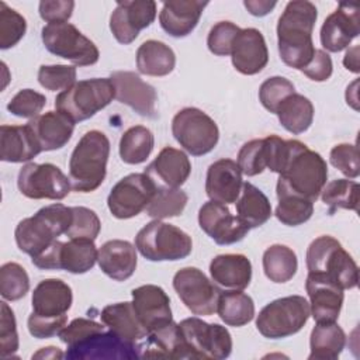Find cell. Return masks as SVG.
Instances as JSON below:
<instances>
[{
    "instance_id": "6da1fadb",
    "label": "cell",
    "mask_w": 360,
    "mask_h": 360,
    "mask_svg": "<svg viewBox=\"0 0 360 360\" xmlns=\"http://www.w3.org/2000/svg\"><path fill=\"white\" fill-rule=\"evenodd\" d=\"M318 18V10L314 3L307 0L288 1L277 22V45L281 60L301 70L305 68L314 53L312 31Z\"/></svg>"
},
{
    "instance_id": "7a4b0ae2",
    "label": "cell",
    "mask_w": 360,
    "mask_h": 360,
    "mask_svg": "<svg viewBox=\"0 0 360 360\" xmlns=\"http://www.w3.org/2000/svg\"><path fill=\"white\" fill-rule=\"evenodd\" d=\"M290 141V155L277 180V198L294 195L315 202L328 180L325 159L305 143Z\"/></svg>"
},
{
    "instance_id": "3957f363",
    "label": "cell",
    "mask_w": 360,
    "mask_h": 360,
    "mask_svg": "<svg viewBox=\"0 0 360 360\" xmlns=\"http://www.w3.org/2000/svg\"><path fill=\"white\" fill-rule=\"evenodd\" d=\"M72 288L59 278H45L37 284L31 297L32 312L28 316V332L37 339L58 335L68 322L72 307Z\"/></svg>"
},
{
    "instance_id": "277c9868",
    "label": "cell",
    "mask_w": 360,
    "mask_h": 360,
    "mask_svg": "<svg viewBox=\"0 0 360 360\" xmlns=\"http://www.w3.org/2000/svg\"><path fill=\"white\" fill-rule=\"evenodd\" d=\"M110 141L101 131L86 132L76 143L69 159L72 190L91 193L101 186L107 173Z\"/></svg>"
},
{
    "instance_id": "5b68a950",
    "label": "cell",
    "mask_w": 360,
    "mask_h": 360,
    "mask_svg": "<svg viewBox=\"0 0 360 360\" xmlns=\"http://www.w3.org/2000/svg\"><path fill=\"white\" fill-rule=\"evenodd\" d=\"M73 219L72 207L51 204L18 222L14 231L18 249L31 257L44 252L58 236L66 233Z\"/></svg>"
},
{
    "instance_id": "8992f818",
    "label": "cell",
    "mask_w": 360,
    "mask_h": 360,
    "mask_svg": "<svg viewBox=\"0 0 360 360\" xmlns=\"http://www.w3.org/2000/svg\"><path fill=\"white\" fill-rule=\"evenodd\" d=\"M307 269L309 276L321 277L342 290L354 288L359 283V267L340 242L329 235L314 239L307 249Z\"/></svg>"
},
{
    "instance_id": "52a82bcc",
    "label": "cell",
    "mask_w": 360,
    "mask_h": 360,
    "mask_svg": "<svg viewBox=\"0 0 360 360\" xmlns=\"http://www.w3.org/2000/svg\"><path fill=\"white\" fill-rule=\"evenodd\" d=\"M115 98V89L110 77H94L76 82L55 98L56 111L70 121L80 122L91 118Z\"/></svg>"
},
{
    "instance_id": "ba28073f",
    "label": "cell",
    "mask_w": 360,
    "mask_h": 360,
    "mask_svg": "<svg viewBox=\"0 0 360 360\" xmlns=\"http://www.w3.org/2000/svg\"><path fill=\"white\" fill-rule=\"evenodd\" d=\"M135 248L150 262H176L191 253L193 240L183 229L153 219L136 233Z\"/></svg>"
},
{
    "instance_id": "9c48e42d",
    "label": "cell",
    "mask_w": 360,
    "mask_h": 360,
    "mask_svg": "<svg viewBox=\"0 0 360 360\" xmlns=\"http://www.w3.org/2000/svg\"><path fill=\"white\" fill-rule=\"evenodd\" d=\"M309 315V302L302 295H288L263 307L256 318V328L267 339H283L300 332Z\"/></svg>"
},
{
    "instance_id": "30bf717a",
    "label": "cell",
    "mask_w": 360,
    "mask_h": 360,
    "mask_svg": "<svg viewBox=\"0 0 360 360\" xmlns=\"http://www.w3.org/2000/svg\"><path fill=\"white\" fill-rule=\"evenodd\" d=\"M172 134L180 146L193 156L210 153L218 143L219 129L202 110L186 107L172 120Z\"/></svg>"
},
{
    "instance_id": "8fae6325",
    "label": "cell",
    "mask_w": 360,
    "mask_h": 360,
    "mask_svg": "<svg viewBox=\"0 0 360 360\" xmlns=\"http://www.w3.org/2000/svg\"><path fill=\"white\" fill-rule=\"evenodd\" d=\"M41 38L51 53L68 59L76 66L94 65L100 58L96 44L70 22L46 24L41 31Z\"/></svg>"
},
{
    "instance_id": "7c38bea8",
    "label": "cell",
    "mask_w": 360,
    "mask_h": 360,
    "mask_svg": "<svg viewBox=\"0 0 360 360\" xmlns=\"http://www.w3.org/2000/svg\"><path fill=\"white\" fill-rule=\"evenodd\" d=\"M94 240L70 239L69 242L51 243L44 252L31 257L32 264L41 270H66L72 274H83L97 262Z\"/></svg>"
},
{
    "instance_id": "4fadbf2b",
    "label": "cell",
    "mask_w": 360,
    "mask_h": 360,
    "mask_svg": "<svg viewBox=\"0 0 360 360\" xmlns=\"http://www.w3.org/2000/svg\"><path fill=\"white\" fill-rule=\"evenodd\" d=\"M179 326L191 359L222 360L231 354L232 338L225 326L197 316L183 319Z\"/></svg>"
},
{
    "instance_id": "5bb4252c",
    "label": "cell",
    "mask_w": 360,
    "mask_h": 360,
    "mask_svg": "<svg viewBox=\"0 0 360 360\" xmlns=\"http://www.w3.org/2000/svg\"><path fill=\"white\" fill-rule=\"evenodd\" d=\"M156 190V183L146 173H131L114 184L107 207L112 217L129 219L146 210Z\"/></svg>"
},
{
    "instance_id": "9a60e30c",
    "label": "cell",
    "mask_w": 360,
    "mask_h": 360,
    "mask_svg": "<svg viewBox=\"0 0 360 360\" xmlns=\"http://www.w3.org/2000/svg\"><path fill=\"white\" fill-rule=\"evenodd\" d=\"M17 186L22 195L32 200H63L70 193V180L52 163L30 162L21 167Z\"/></svg>"
},
{
    "instance_id": "2e32d148",
    "label": "cell",
    "mask_w": 360,
    "mask_h": 360,
    "mask_svg": "<svg viewBox=\"0 0 360 360\" xmlns=\"http://www.w3.org/2000/svg\"><path fill=\"white\" fill-rule=\"evenodd\" d=\"M173 288L194 315L210 316L217 312L221 290L200 269L191 266L180 269L173 277Z\"/></svg>"
},
{
    "instance_id": "e0dca14e",
    "label": "cell",
    "mask_w": 360,
    "mask_h": 360,
    "mask_svg": "<svg viewBox=\"0 0 360 360\" xmlns=\"http://www.w3.org/2000/svg\"><path fill=\"white\" fill-rule=\"evenodd\" d=\"M139 346L124 340L114 332L103 330L87 336L86 339L68 346L65 357L69 360H112V359H136L139 357Z\"/></svg>"
},
{
    "instance_id": "ac0fdd59",
    "label": "cell",
    "mask_w": 360,
    "mask_h": 360,
    "mask_svg": "<svg viewBox=\"0 0 360 360\" xmlns=\"http://www.w3.org/2000/svg\"><path fill=\"white\" fill-rule=\"evenodd\" d=\"M155 18L156 3L153 0L118 1L110 17V30L120 44L128 45L134 42L139 31L148 28Z\"/></svg>"
},
{
    "instance_id": "d6986e66",
    "label": "cell",
    "mask_w": 360,
    "mask_h": 360,
    "mask_svg": "<svg viewBox=\"0 0 360 360\" xmlns=\"http://www.w3.org/2000/svg\"><path fill=\"white\" fill-rule=\"evenodd\" d=\"M200 228L218 245L240 242L250 231L225 204L208 201L198 211Z\"/></svg>"
},
{
    "instance_id": "ffe728a7",
    "label": "cell",
    "mask_w": 360,
    "mask_h": 360,
    "mask_svg": "<svg viewBox=\"0 0 360 360\" xmlns=\"http://www.w3.org/2000/svg\"><path fill=\"white\" fill-rule=\"evenodd\" d=\"M110 79L115 89V98L120 103L127 104L142 117L156 118L158 94L153 86L128 70L112 72Z\"/></svg>"
},
{
    "instance_id": "44dd1931",
    "label": "cell",
    "mask_w": 360,
    "mask_h": 360,
    "mask_svg": "<svg viewBox=\"0 0 360 360\" xmlns=\"http://www.w3.org/2000/svg\"><path fill=\"white\" fill-rule=\"evenodd\" d=\"M359 7L352 4H339L338 8L329 14L321 27V44L329 52H340L346 49L350 42L360 32Z\"/></svg>"
},
{
    "instance_id": "7402d4cb",
    "label": "cell",
    "mask_w": 360,
    "mask_h": 360,
    "mask_svg": "<svg viewBox=\"0 0 360 360\" xmlns=\"http://www.w3.org/2000/svg\"><path fill=\"white\" fill-rule=\"evenodd\" d=\"M131 295L134 309L148 335L173 321L170 298L162 287L155 284L139 285L132 290Z\"/></svg>"
},
{
    "instance_id": "603a6c76",
    "label": "cell",
    "mask_w": 360,
    "mask_h": 360,
    "mask_svg": "<svg viewBox=\"0 0 360 360\" xmlns=\"http://www.w3.org/2000/svg\"><path fill=\"white\" fill-rule=\"evenodd\" d=\"M233 68L242 75H256L269 62V49L263 34L256 28H240L231 48Z\"/></svg>"
},
{
    "instance_id": "cb8c5ba5",
    "label": "cell",
    "mask_w": 360,
    "mask_h": 360,
    "mask_svg": "<svg viewBox=\"0 0 360 360\" xmlns=\"http://www.w3.org/2000/svg\"><path fill=\"white\" fill-rule=\"evenodd\" d=\"M242 172L232 159H219L210 165L205 177V193L211 201L232 204L242 191Z\"/></svg>"
},
{
    "instance_id": "d4e9b609",
    "label": "cell",
    "mask_w": 360,
    "mask_h": 360,
    "mask_svg": "<svg viewBox=\"0 0 360 360\" xmlns=\"http://www.w3.org/2000/svg\"><path fill=\"white\" fill-rule=\"evenodd\" d=\"M145 173L158 187L180 188L191 173V163L183 150L166 146L146 167Z\"/></svg>"
},
{
    "instance_id": "484cf974",
    "label": "cell",
    "mask_w": 360,
    "mask_h": 360,
    "mask_svg": "<svg viewBox=\"0 0 360 360\" xmlns=\"http://www.w3.org/2000/svg\"><path fill=\"white\" fill-rule=\"evenodd\" d=\"M305 290L315 322H336L343 305V290L332 281L309 274L305 281Z\"/></svg>"
},
{
    "instance_id": "4316f807",
    "label": "cell",
    "mask_w": 360,
    "mask_h": 360,
    "mask_svg": "<svg viewBox=\"0 0 360 360\" xmlns=\"http://www.w3.org/2000/svg\"><path fill=\"white\" fill-rule=\"evenodd\" d=\"M208 1L201 0H170L165 1L159 13V22L165 32L174 38L191 34Z\"/></svg>"
},
{
    "instance_id": "83f0119b",
    "label": "cell",
    "mask_w": 360,
    "mask_h": 360,
    "mask_svg": "<svg viewBox=\"0 0 360 360\" xmlns=\"http://www.w3.org/2000/svg\"><path fill=\"white\" fill-rule=\"evenodd\" d=\"M27 127L32 132L41 152L62 149L72 138L75 122L59 111H48L30 120Z\"/></svg>"
},
{
    "instance_id": "f1b7e54d",
    "label": "cell",
    "mask_w": 360,
    "mask_h": 360,
    "mask_svg": "<svg viewBox=\"0 0 360 360\" xmlns=\"http://www.w3.org/2000/svg\"><path fill=\"white\" fill-rule=\"evenodd\" d=\"M97 263L104 274L115 281L129 278L136 270V248L122 239H111L101 245L97 253Z\"/></svg>"
},
{
    "instance_id": "f546056e",
    "label": "cell",
    "mask_w": 360,
    "mask_h": 360,
    "mask_svg": "<svg viewBox=\"0 0 360 360\" xmlns=\"http://www.w3.org/2000/svg\"><path fill=\"white\" fill-rule=\"evenodd\" d=\"M210 274L224 290H245L252 280V263L245 255H218L210 263Z\"/></svg>"
},
{
    "instance_id": "4dcf8cb0",
    "label": "cell",
    "mask_w": 360,
    "mask_h": 360,
    "mask_svg": "<svg viewBox=\"0 0 360 360\" xmlns=\"http://www.w3.org/2000/svg\"><path fill=\"white\" fill-rule=\"evenodd\" d=\"M38 153L41 149L27 124L0 127V159L3 162H30Z\"/></svg>"
},
{
    "instance_id": "1f68e13d",
    "label": "cell",
    "mask_w": 360,
    "mask_h": 360,
    "mask_svg": "<svg viewBox=\"0 0 360 360\" xmlns=\"http://www.w3.org/2000/svg\"><path fill=\"white\" fill-rule=\"evenodd\" d=\"M101 322L124 340L138 343L148 338V330L139 321L132 302H117L103 308Z\"/></svg>"
},
{
    "instance_id": "d6a6232c",
    "label": "cell",
    "mask_w": 360,
    "mask_h": 360,
    "mask_svg": "<svg viewBox=\"0 0 360 360\" xmlns=\"http://www.w3.org/2000/svg\"><path fill=\"white\" fill-rule=\"evenodd\" d=\"M176 66V55L173 49L162 41L148 39L142 42L136 51L138 72L146 76H167Z\"/></svg>"
},
{
    "instance_id": "836d02e7",
    "label": "cell",
    "mask_w": 360,
    "mask_h": 360,
    "mask_svg": "<svg viewBox=\"0 0 360 360\" xmlns=\"http://www.w3.org/2000/svg\"><path fill=\"white\" fill-rule=\"evenodd\" d=\"M346 346V333L336 322H319L309 336V360H335Z\"/></svg>"
},
{
    "instance_id": "e575fe53",
    "label": "cell",
    "mask_w": 360,
    "mask_h": 360,
    "mask_svg": "<svg viewBox=\"0 0 360 360\" xmlns=\"http://www.w3.org/2000/svg\"><path fill=\"white\" fill-rule=\"evenodd\" d=\"M148 347L145 357H166V359H191L184 343L179 323L170 321L167 325L148 335Z\"/></svg>"
},
{
    "instance_id": "d590c367",
    "label": "cell",
    "mask_w": 360,
    "mask_h": 360,
    "mask_svg": "<svg viewBox=\"0 0 360 360\" xmlns=\"http://www.w3.org/2000/svg\"><path fill=\"white\" fill-rule=\"evenodd\" d=\"M236 212L240 222H243L249 229L262 226L271 217V204L266 194L246 181L242 186V191L235 201Z\"/></svg>"
},
{
    "instance_id": "8d00e7d4",
    "label": "cell",
    "mask_w": 360,
    "mask_h": 360,
    "mask_svg": "<svg viewBox=\"0 0 360 360\" xmlns=\"http://www.w3.org/2000/svg\"><path fill=\"white\" fill-rule=\"evenodd\" d=\"M276 114L284 129L300 135L305 132L314 121V105L305 96L292 93L280 104Z\"/></svg>"
},
{
    "instance_id": "74e56055",
    "label": "cell",
    "mask_w": 360,
    "mask_h": 360,
    "mask_svg": "<svg viewBox=\"0 0 360 360\" xmlns=\"http://www.w3.org/2000/svg\"><path fill=\"white\" fill-rule=\"evenodd\" d=\"M217 312L228 326H243L255 316V302L242 290H226L219 294Z\"/></svg>"
},
{
    "instance_id": "f35d334b",
    "label": "cell",
    "mask_w": 360,
    "mask_h": 360,
    "mask_svg": "<svg viewBox=\"0 0 360 360\" xmlns=\"http://www.w3.org/2000/svg\"><path fill=\"white\" fill-rule=\"evenodd\" d=\"M298 269L297 255L285 245H271L263 253V270L273 283L290 281Z\"/></svg>"
},
{
    "instance_id": "ab89813d",
    "label": "cell",
    "mask_w": 360,
    "mask_h": 360,
    "mask_svg": "<svg viewBox=\"0 0 360 360\" xmlns=\"http://www.w3.org/2000/svg\"><path fill=\"white\" fill-rule=\"evenodd\" d=\"M155 138L149 128L135 125L128 128L120 139V158L124 163L139 165L145 162L153 150Z\"/></svg>"
},
{
    "instance_id": "60d3db41",
    "label": "cell",
    "mask_w": 360,
    "mask_h": 360,
    "mask_svg": "<svg viewBox=\"0 0 360 360\" xmlns=\"http://www.w3.org/2000/svg\"><path fill=\"white\" fill-rule=\"evenodd\" d=\"M321 198L328 205L329 214L338 210L359 211V183L349 179H336L325 184Z\"/></svg>"
},
{
    "instance_id": "b9f144b4",
    "label": "cell",
    "mask_w": 360,
    "mask_h": 360,
    "mask_svg": "<svg viewBox=\"0 0 360 360\" xmlns=\"http://www.w3.org/2000/svg\"><path fill=\"white\" fill-rule=\"evenodd\" d=\"M187 201V194L180 188L158 187L145 211L153 219L172 218L180 215L184 211Z\"/></svg>"
},
{
    "instance_id": "7bdbcfd3",
    "label": "cell",
    "mask_w": 360,
    "mask_h": 360,
    "mask_svg": "<svg viewBox=\"0 0 360 360\" xmlns=\"http://www.w3.org/2000/svg\"><path fill=\"white\" fill-rule=\"evenodd\" d=\"M28 290L30 277L22 266L8 262L0 267V294L6 301L21 300Z\"/></svg>"
},
{
    "instance_id": "ee69618b",
    "label": "cell",
    "mask_w": 360,
    "mask_h": 360,
    "mask_svg": "<svg viewBox=\"0 0 360 360\" xmlns=\"http://www.w3.org/2000/svg\"><path fill=\"white\" fill-rule=\"evenodd\" d=\"M314 214V202L305 198L285 195L278 197L276 207V218L287 226H298L307 222Z\"/></svg>"
},
{
    "instance_id": "f6af8a7d",
    "label": "cell",
    "mask_w": 360,
    "mask_h": 360,
    "mask_svg": "<svg viewBox=\"0 0 360 360\" xmlns=\"http://www.w3.org/2000/svg\"><path fill=\"white\" fill-rule=\"evenodd\" d=\"M27 31L25 18L0 1V48L8 49L17 45Z\"/></svg>"
},
{
    "instance_id": "bcb514c9",
    "label": "cell",
    "mask_w": 360,
    "mask_h": 360,
    "mask_svg": "<svg viewBox=\"0 0 360 360\" xmlns=\"http://www.w3.org/2000/svg\"><path fill=\"white\" fill-rule=\"evenodd\" d=\"M292 93H295V87L288 79L283 76H273L260 84L259 100L267 111L276 114L280 104Z\"/></svg>"
},
{
    "instance_id": "7dc6e473",
    "label": "cell",
    "mask_w": 360,
    "mask_h": 360,
    "mask_svg": "<svg viewBox=\"0 0 360 360\" xmlns=\"http://www.w3.org/2000/svg\"><path fill=\"white\" fill-rule=\"evenodd\" d=\"M73 219L66 231L69 239H89L94 240L101 229V222L97 214L87 207H72Z\"/></svg>"
},
{
    "instance_id": "c3c4849f",
    "label": "cell",
    "mask_w": 360,
    "mask_h": 360,
    "mask_svg": "<svg viewBox=\"0 0 360 360\" xmlns=\"http://www.w3.org/2000/svg\"><path fill=\"white\" fill-rule=\"evenodd\" d=\"M38 82L51 91L68 90L76 83V68L69 65H42L38 70Z\"/></svg>"
},
{
    "instance_id": "681fc988",
    "label": "cell",
    "mask_w": 360,
    "mask_h": 360,
    "mask_svg": "<svg viewBox=\"0 0 360 360\" xmlns=\"http://www.w3.org/2000/svg\"><path fill=\"white\" fill-rule=\"evenodd\" d=\"M240 172L246 176L260 174L264 169H267L266 162V149L263 139H252L242 145L238 152L236 160Z\"/></svg>"
},
{
    "instance_id": "f907efd6",
    "label": "cell",
    "mask_w": 360,
    "mask_h": 360,
    "mask_svg": "<svg viewBox=\"0 0 360 360\" xmlns=\"http://www.w3.org/2000/svg\"><path fill=\"white\" fill-rule=\"evenodd\" d=\"M46 104V97L32 89L20 90L7 104V110L20 118H35Z\"/></svg>"
},
{
    "instance_id": "816d5d0a",
    "label": "cell",
    "mask_w": 360,
    "mask_h": 360,
    "mask_svg": "<svg viewBox=\"0 0 360 360\" xmlns=\"http://www.w3.org/2000/svg\"><path fill=\"white\" fill-rule=\"evenodd\" d=\"M240 28L231 21H219L211 27L207 37V46L210 52L217 56L231 55V48L235 37Z\"/></svg>"
},
{
    "instance_id": "f5cc1de1",
    "label": "cell",
    "mask_w": 360,
    "mask_h": 360,
    "mask_svg": "<svg viewBox=\"0 0 360 360\" xmlns=\"http://www.w3.org/2000/svg\"><path fill=\"white\" fill-rule=\"evenodd\" d=\"M329 160L333 167L342 172L349 179H356L360 174L359 150L354 143H339L330 149Z\"/></svg>"
},
{
    "instance_id": "db71d44e",
    "label": "cell",
    "mask_w": 360,
    "mask_h": 360,
    "mask_svg": "<svg viewBox=\"0 0 360 360\" xmlns=\"http://www.w3.org/2000/svg\"><path fill=\"white\" fill-rule=\"evenodd\" d=\"M18 349V333L17 323L13 309L6 301L1 302V315H0V356L8 357L13 356Z\"/></svg>"
},
{
    "instance_id": "11a10c76",
    "label": "cell",
    "mask_w": 360,
    "mask_h": 360,
    "mask_svg": "<svg viewBox=\"0 0 360 360\" xmlns=\"http://www.w3.org/2000/svg\"><path fill=\"white\" fill-rule=\"evenodd\" d=\"M103 330H104V326L93 319L76 318L69 325H65L63 329L58 333V336L66 346H72L86 339L87 336L103 332Z\"/></svg>"
},
{
    "instance_id": "9f6ffc18",
    "label": "cell",
    "mask_w": 360,
    "mask_h": 360,
    "mask_svg": "<svg viewBox=\"0 0 360 360\" xmlns=\"http://www.w3.org/2000/svg\"><path fill=\"white\" fill-rule=\"evenodd\" d=\"M263 141L267 169L274 173H281L290 155V141H284L277 135H269L263 138Z\"/></svg>"
},
{
    "instance_id": "6f0895ef",
    "label": "cell",
    "mask_w": 360,
    "mask_h": 360,
    "mask_svg": "<svg viewBox=\"0 0 360 360\" xmlns=\"http://www.w3.org/2000/svg\"><path fill=\"white\" fill-rule=\"evenodd\" d=\"M75 1L72 0H44L38 6L39 15L48 24L68 22L72 17Z\"/></svg>"
},
{
    "instance_id": "680465c9",
    "label": "cell",
    "mask_w": 360,
    "mask_h": 360,
    "mask_svg": "<svg viewBox=\"0 0 360 360\" xmlns=\"http://www.w3.org/2000/svg\"><path fill=\"white\" fill-rule=\"evenodd\" d=\"M301 72L314 82L328 80L333 72V63L329 53H326L323 49H315L311 62L302 68Z\"/></svg>"
},
{
    "instance_id": "91938a15",
    "label": "cell",
    "mask_w": 360,
    "mask_h": 360,
    "mask_svg": "<svg viewBox=\"0 0 360 360\" xmlns=\"http://www.w3.org/2000/svg\"><path fill=\"white\" fill-rule=\"evenodd\" d=\"M276 1H266V0H245L243 6L248 8V11L252 15L256 17H264L267 15L274 7H276Z\"/></svg>"
},
{
    "instance_id": "94428289",
    "label": "cell",
    "mask_w": 360,
    "mask_h": 360,
    "mask_svg": "<svg viewBox=\"0 0 360 360\" xmlns=\"http://www.w3.org/2000/svg\"><path fill=\"white\" fill-rule=\"evenodd\" d=\"M343 65L347 70L353 72V73H359V46H353L350 49H347V52L345 53L343 58Z\"/></svg>"
},
{
    "instance_id": "6125c7cd",
    "label": "cell",
    "mask_w": 360,
    "mask_h": 360,
    "mask_svg": "<svg viewBox=\"0 0 360 360\" xmlns=\"http://www.w3.org/2000/svg\"><path fill=\"white\" fill-rule=\"evenodd\" d=\"M38 357L56 359V357H63V353L58 347H55V346H48V347H42L39 352L32 354V359H38Z\"/></svg>"
}]
</instances>
